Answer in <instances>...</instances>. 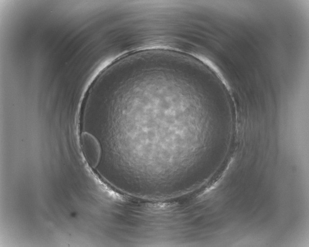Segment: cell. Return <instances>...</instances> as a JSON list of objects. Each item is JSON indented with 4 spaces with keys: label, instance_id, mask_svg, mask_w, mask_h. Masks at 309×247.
<instances>
[{
    "label": "cell",
    "instance_id": "obj_1",
    "mask_svg": "<svg viewBox=\"0 0 309 247\" xmlns=\"http://www.w3.org/2000/svg\"><path fill=\"white\" fill-rule=\"evenodd\" d=\"M82 145L88 163L93 168L97 167L101 155V148L98 141L92 135L85 133L82 136Z\"/></svg>",
    "mask_w": 309,
    "mask_h": 247
}]
</instances>
